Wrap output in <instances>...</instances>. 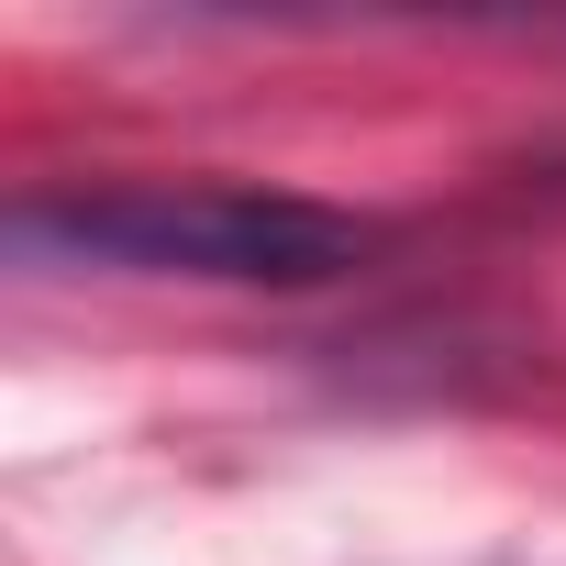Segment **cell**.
I'll return each mask as SVG.
<instances>
[{"mask_svg":"<svg viewBox=\"0 0 566 566\" xmlns=\"http://www.w3.org/2000/svg\"><path fill=\"white\" fill-rule=\"evenodd\" d=\"M23 266H123V277H211V290H334L378 255V222L244 189V178H112L12 200Z\"/></svg>","mask_w":566,"mask_h":566,"instance_id":"1","label":"cell"}]
</instances>
